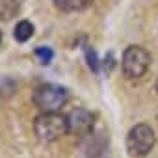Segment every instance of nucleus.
Returning <instances> with one entry per match:
<instances>
[{
	"label": "nucleus",
	"instance_id": "9b49d317",
	"mask_svg": "<svg viewBox=\"0 0 158 158\" xmlns=\"http://www.w3.org/2000/svg\"><path fill=\"white\" fill-rule=\"evenodd\" d=\"M95 158H108V156H104V154H97Z\"/></svg>",
	"mask_w": 158,
	"mask_h": 158
},
{
	"label": "nucleus",
	"instance_id": "0eeeda50",
	"mask_svg": "<svg viewBox=\"0 0 158 158\" xmlns=\"http://www.w3.org/2000/svg\"><path fill=\"white\" fill-rule=\"evenodd\" d=\"M34 24L30 23V21H19L17 23V26H15V30H13V37H15V41H19V43H26L32 35H34Z\"/></svg>",
	"mask_w": 158,
	"mask_h": 158
},
{
	"label": "nucleus",
	"instance_id": "f8f14e48",
	"mask_svg": "<svg viewBox=\"0 0 158 158\" xmlns=\"http://www.w3.org/2000/svg\"><path fill=\"white\" fill-rule=\"evenodd\" d=\"M154 88H156V91H158V78H156V84H154Z\"/></svg>",
	"mask_w": 158,
	"mask_h": 158
},
{
	"label": "nucleus",
	"instance_id": "39448f33",
	"mask_svg": "<svg viewBox=\"0 0 158 158\" xmlns=\"http://www.w3.org/2000/svg\"><path fill=\"white\" fill-rule=\"evenodd\" d=\"M67 123H69V132L76 136H86L91 132L95 115L86 110V108H74L67 114Z\"/></svg>",
	"mask_w": 158,
	"mask_h": 158
},
{
	"label": "nucleus",
	"instance_id": "423d86ee",
	"mask_svg": "<svg viewBox=\"0 0 158 158\" xmlns=\"http://www.w3.org/2000/svg\"><path fill=\"white\" fill-rule=\"evenodd\" d=\"M91 2L93 0H54V6L63 13H76L88 10Z\"/></svg>",
	"mask_w": 158,
	"mask_h": 158
},
{
	"label": "nucleus",
	"instance_id": "ddd939ff",
	"mask_svg": "<svg viewBox=\"0 0 158 158\" xmlns=\"http://www.w3.org/2000/svg\"><path fill=\"white\" fill-rule=\"evenodd\" d=\"M0 43H2V30H0Z\"/></svg>",
	"mask_w": 158,
	"mask_h": 158
},
{
	"label": "nucleus",
	"instance_id": "20e7f679",
	"mask_svg": "<svg viewBox=\"0 0 158 158\" xmlns=\"http://www.w3.org/2000/svg\"><path fill=\"white\" fill-rule=\"evenodd\" d=\"M154 141H156L154 130L149 125L139 123V125L132 127L127 134V151L130 156L141 158L151 152V149L154 147Z\"/></svg>",
	"mask_w": 158,
	"mask_h": 158
},
{
	"label": "nucleus",
	"instance_id": "9d476101",
	"mask_svg": "<svg viewBox=\"0 0 158 158\" xmlns=\"http://www.w3.org/2000/svg\"><path fill=\"white\" fill-rule=\"evenodd\" d=\"M86 56H88V60H89V67L97 73V71H99V67H97V56H95V50L86 48Z\"/></svg>",
	"mask_w": 158,
	"mask_h": 158
},
{
	"label": "nucleus",
	"instance_id": "7ed1b4c3",
	"mask_svg": "<svg viewBox=\"0 0 158 158\" xmlns=\"http://www.w3.org/2000/svg\"><path fill=\"white\" fill-rule=\"evenodd\" d=\"M69 101V91L58 84H41L34 91V104L41 112H60Z\"/></svg>",
	"mask_w": 158,
	"mask_h": 158
},
{
	"label": "nucleus",
	"instance_id": "1a4fd4ad",
	"mask_svg": "<svg viewBox=\"0 0 158 158\" xmlns=\"http://www.w3.org/2000/svg\"><path fill=\"white\" fill-rule=\"evenodd\" d=\"M34 54L37 56L39 63H43V65H48V63L52 61V58H54V52H52L50 47H37V48L34 50Z\"/></svg>",
	"mask_w": 158,
	"mask_h": 158
},
{
	"label": "nucleus",
	"instance_id": "f257e3e1",
	"mask_svg": "<svg viewBox=\"0 0 158 158\" xmlns=\"http://www.w3.org/2000/svg\"><path fill=\"white\" fill-rule=\"evenodd\" d=\"M34 132L37 139L43 143L56 141L69 132L67 115H61L58 112H43L34 121Z\"/></svg>",
	"mask_w": 158,
	"mask_h": 158
},
{
	"label": "nucleus",
	"instance_id": "f03ea898",
	"mask_svg": "<svg viewBox=\"0 0 158 158\" xmlns=\"http://www.w3.org/2000/svg\"><path fill=\"white\" fill-rule=\"evenodd\" d=\"M151 52L141 45H130L125 48L121 58V69L128 80H139L151 67Z\"/></svg>",
	"mask_w": 158,
	"mask_h": 158
},
{
	"label": "nucleus",
	"instance_id": "6e6552de",
	"mask_svg": "<svg viewBox=\"0 0 158 158\" xmlns=\"http://www.w3.org/2000/svg\"><path fill=\"white\" fill-rule=\"evenodd\" d=\"M19 13V0H0V21H10Z\"/></svg>",
	"mask_w": 158,
	"mask_h": 158
}]
</instances>
